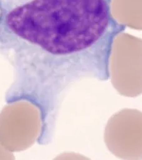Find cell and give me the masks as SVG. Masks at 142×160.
<instances>
[{
  "mask_svg": "<svg viewBox=\"0 0 142 160\" xmlns=\"http://www.w3.org/2000/svg\"><path fill=\"white\" fill-rule=\"evenodd\" d=\"M112 0H0V54L14 71L7 104L37 110V142L51 144L63 100L85 78L107 81L118 36Z\"/></svg>",
  "mask_w": 142,
  "mask_h": 160,
  "instance_id": "cell-1",
  "label": "cell"
},
{
  "mask_svg": "<svg viewBox=\"0 0 142 160\" xmlns=\"http://www.w3.org/2000/svg\"><path fill=\"white\" fill-rule=\"evenodd\" d=\"M127 12L126 27L142 30V0H124Z\"/></svg>",
  "mask_w": 142,
  "mask_h": 160,
  "instance_id": "cell-2",
  "label": "cell"
}]
</instances>
